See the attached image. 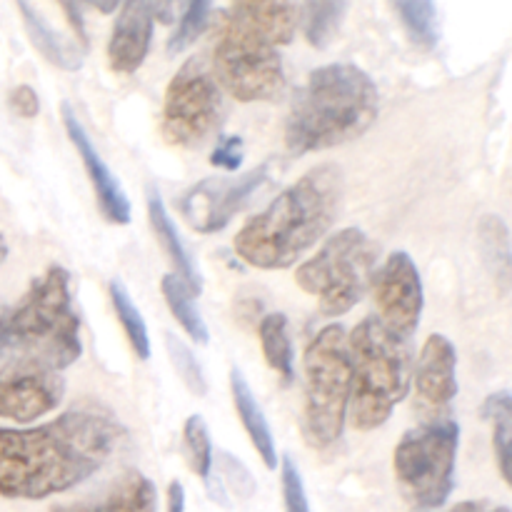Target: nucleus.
Instances as JSON below:
<instances>
[{"instance_id": "1", "label": "nucleus", "mask_w": 512, "mask_h": 512, "mask_svg": "<svg viewBox=\"0 0 512 512\" xmlns=\"http://www.w3.org/2000/svg\"><path fill=\"white\" fill-rule=\"evenodd\" d=\"M83 355L70 273L50 265L0 315V418L28 425L53 413L65 373Z\"/></svg>"}, {"instance_id": "2", "label": "nucleus", "mask_w": 512, "mask_h": 512, "mask_svg": "<svg viewBox=\"0 0 512 512\" xmlns=\"http://www.w3.org/2000/svg\"><path fill=\"white\" fill-rule=\"evenodd\" d=\"M125 440L128 430L98 405L30 428H0V495L45 500L68 493L100 473Z\"/></svg>"}, {"instance_id": "3", "label": "nucleus", "mask_w": 512, "mask_h": 512, "mask_svg": "<svg viewBox=\"0 0 512 512\" xmlns=\"http://www.w3.org/2000/svg\"><path fill=\"white\" fill-rule=\"evenodd\" d=\"M298 5L233 3L218 15L213 75L238 103L273 100L285 88L283 48L293 43Z\"/></svg>"}, {"instance_id": "4", "label": "nucleus", "mask_w": 512, "mask_h": 512, "mask_svg": "<svg viewBox=\"0 0 512 512\" xmlns=\"http://www.w3.org/2000/svg\"><path fill=\"white\" fill-rule=\"evenodd\" d=\"M338 165H315L285 188L263 213L238 230L233 240L240 260L260 270H285L298 263L333 228L343 203Z\"/></svg>"}, {"instance_id": "5", "label": "nucleus", "mask_w": 512, "mask_h": 512, "mask_svg": "<svg viewBox=\"0 0 512 512\" xmlns=\"http://www.w3.org/2000/svg\"><path fill=\"white\" fill-rule=\"evenodd\" d=\"M380 110L378 85L353 63L315 68L295 93L285 118V148L318 153L360 138Z\"/></svg>"}, {"instance_id": "6", "label": "nucleus", "mask_w": 512, "mask_h": 512, "mask_svg": "<svg viewBox=\"0 0 512 512\" xmlns=\"http://www.w3.org/2000/svg\"><path fill=\"white\" fill-rule=\"evenodd\" d=\"M350 348V420L358 430L380 428L408 398L413 383V353L375 315L348 333Z\"/></svg>"}, {"instance_id": "7", "label": "nucleus", "mask_w": 512, "mask_h": 512, "mask_svg": "<svg viewBox=\"0 0 512 512\" xmlns=\"http://www.w3.org/2000/svg\"><path fill=\"white\" fill-rule=\"evenodd\" d=\"M303 435L310 448L325 450L340 440L350 405L348 330L330 323L305 348Z\"/></svg>"}, {"instance_id": "8", "label": "nucleus", "mask_w": 512, "mask_h": 512, "mask_svg": "<svg viewBox=\"0 0 512 512\" xmlns=\"http://www.w3.org/2000/svg\"><path fill=\"white\" fill-rule=\"evenodd\" d=\"M375 258L378 250L363 230L343 228L295 270V283L318 298L325 318H340L363 300L373 280Z\"/></svg>"}, {"instance_id": "9", "label": "nucleus", "mask_w": 512, "mask_h": 512, "mask_svg": "<svg viewBox=\"0 0 512 512\" xmlns=\"http://www.w3.org/2000/svg\"><path fill=\"white\" fill-rule=\"evenodd\" d=\"M460 425L453 418H433L408 430L395 448V478L405 498L423 512H438L455 488V460Z\"/></svg>"}, {"instance_id": "10", "label": "nucleus", "mask_w": 512, "mask_h": 512, "mask_svg": "<svg viewBox=\"0 0 512 512\" xmlns=\"http://www.w3.org/2000/svg\"><path fill=\"white\" fill-rule=\"evenodd\" d=\"M225 118V93L203 60H188L165 88L163 138L178 148H198Z\"/></svg>"}, {"instance_id": "11", "label": "nucleus", "mask_w": 512, "mask_h": 512, "mask_svg": "<svg viewBox=\"0 0 512 512\" xmlns=\"http://www.w3.org/2000/svg\"><path fill=\"white\" fill-rule=\"evenodd\" d=\"M373 293L378 303L375 318L400 340H410L423 315V280L415 260L405 250H395L373 273Z\"/></svg>"}, {"instance_id": "12", "label": "nucleus", "mask_w": 512, "mask_h": 512, "mask_svg": "<svg viewBox=\"0 0 512 512\" xmlns=\"http://www.w3.org/2000/svg\"><path fill=\"white\" fill-rule=\"evenodd\" d=\"M270 180V163H260L235 180L208 178L180 198V210L198 233H220L250 200V195Z\"/></svg>"}, {"instance_id": "13", "label": "nucleus", "mask_w": 512, "mask_h": 512, "mask_svg": "<svg viewBox=\"0 0 512 512\" xmlns=\"http://www.w3.org/2000/svg\"><path fill=\"white\" fill-rule=\"evenodd\" d=\"M60 115H63V125L68 138L73 140L75 150H78L80 160H83L85 170H88V178L93 183L95 198H98L100 213L105 215V220L113 225H128L130 223V200L125 195L123 185L118 183V178L113 175V170L108 168V163L103 160V155L98 153L95 143L90 140L88 130L83 128V123L78 120L75 110L70 108V103L60 105Z\"/></svg>"}, {"instance_id": "14", "label": "nucleus", "mask_w": 512, "mask_h": 512, "mask_svg": "<svg viewBox=\"0 0 512 512\" xmlns=\"http://www.w3.org/2000/svg\"><path fill=\"white\" fill-rule=\"evenodd\" d=\"M155 33V3H133L120 5L115 18L113 33L108 40V65L115 73L130 75L148 58L150 43Z\"/></svg>"}, {"instance_id": "15", "label": "nucleus", "mask_w": 512, "mask_h": 512, "mask_svg": "<svg viewBox=\"0 0 512 512\" xmlns=\"http://www.w3.org/2000/svg\"><path fill=\"white\" fill-rule=\"evenodd\" d=\"M418 398L430 408H445L458 395V350L443 333L425 340L413 370Z\"/></svg>"}, {"instance_id": "16", "label": "nucleus", "mask_w": 512, "mask_h": 512, "mask_svg": "<svg viewBox=\"0 0 512 512\" xmlns=\"http://www.w3.org/2000/svg\"><path fill=\"white\" fill-rule=\"evenodd\" d=\"M145 203H148L150 228H153L155 238L160 240V248L165 250V255L170 258V263L175 265V278H178L180 283L190 290V293L200 295V290H203V278H200V270H198V265H195L193 255H190L188 245H185L183 238H180L178 228H175V223L170 220L168 208H165L158 188L148 185V190H145Z\"/></svg>"}, {"instance_id": "17", "label": "nucleus", "mask_w": 512, "mask_h": 512, "mask_svg": "<svg viewBox=\"0 0 512 512\" xmlns=\"http://www.w3.org/2000/svg\"><path fill=\"white\" fill-rule=\"evenodd\" d=\"M50 512H158V493L153 480L138 470H128L98 500L58 505Z\"/></svg>"}, {"instance_id": "18", "label": "nucleus", "mask_w": 512, "mask_h": 512, "mask_svg": "<svg viewBox=\"0 0 512 512\" xmlns=\"http://www.w3.org/2000/svg\"><path fill=\"white\" fill-rule=\"evenodd\" d=\"M230 390H233L235 410H238V418L240 423H243L245 433H248L250 443L258 450L265 468L275 470L278 468L280 458L278 450H275L273 430H270L268 418H265L263 408H260V403L255 400L253 390H250L248 380H245V375L240 373V370H233V373H230Z\"/></svg>"}, {"instance_id": "19", "label": "nucleus", "mask_w": 512, "mask_h": 512, "mask_svg": "<svg viewBox=\"0 0 512 512\" xmlns=\"http://www.w3.org/2000/svg\"><path fill=\"white\" fill-rule=\"evenodd\" d=\"M20 15H23V25L30 35V43L38 48V53L48 60L50 65L60 70H80L83 68V48L75 45L73 40L65 38L55 28H50L43 20V15L28 3H18Z\"/></svg>"}, {"instance_id": "20", "label": "nucleus", "mask_w": 512, "mask_h": 512, "mask_svg": "<svg viewBox=\"0 0 512 512\" xmlns=\"http://www.w3.org/2000/svg\"><path fill=\"white\" fill-rule=\"evenodd\" d=\"M260 345L268 368L283 378V383L295 380V350L288 333V318L283 313H270L260 320Z\"/></svg>"}, {"instance_id": "21", "label": "nucleus", "mask_w": 512, "mask_h": 512, "mask_svg": "<svg viewBox=\"0 0 512 512\" xmlns=\"http://www.w3.org/2000/svg\"><path fill=\"white\" fill-rule=\"evenodd\" d=\"M160 290H163L165 305H168V310L173 313V318L178 320L180 328L188 333V338L200 345L208 343V325H205L203 315H200L198 305H195V295L170 273L163 275V280H160Z\"/></svg>"}, {"instance_id": "22", "label": "nucleus", "mask_w": 512, "mask_h": 512, "mask_svg": "<svg viewBox=\"0 0 512 512\" xmlns=\"http://www.w3.org/2000/svg\"><path fill=\"white\" fill-rule=\"evenodd\" d=\"M345 13H348V3L343 0L298 5V23L303 25L305 40L318 50L328 48L330 40L338 35Z\"/></svg>"}, {"instance_id": "23", "label": "nucleus", "mask_w": 512, "mask_h": 512, "mask_svg": "<svg viewBox=\"0 0 512 512\" xmlns=\"http://www.w3.org/2000/svg\"><path fill=\"white\" fill-rule=\"evenodd\" d=\"M110 300H113V310L118 315L120 325H123L125 335H128V343L133 348V353L138 355L140 360L150 358V333L148 325H145L143 313L138 310V305L130 298L128 288H125L120 280H113L110 283Z\"/></svg>"}, {"instance_id": "24", "label": "nucleus", "mask_w": 512, "mask_h": 512, "mask_svg": "<svg viewBox=\"0 0 512 512\" xmlns=\"http://www.w3.org/2000/svg\"><path fill=\"white\" fill-rule=\"evenodd\" d=\"M395 10L415 45L425 50H433L438 45V5L425 3V0H403V3H395Z\"/></svg>"}, {"instance_id": "25", "label": "nucleus", "mask_w": 512, "mask_h": 512, "mask_svg": "<svg viewBox=\"0 0 512 512\" xmlns=\"http://www.w3.org/2000/svg\"><path fill=\"white\" fill-rule=\"evenodd\" d=\"M483 418L493 423V445L495 455H498L500 475L505 483H510V438H512V408H510V393L490 395L483 403Z\"/></svg>"}, {"instance_id": "26", "label": "nucleus", "mask_w": 512, "mask_h": 512, "mask_svg": "<svg viewBox=\"0 0 512 512\" xmlns=\"http://www.w3.org/2000/svg\"><path fill=\"white\" fill-rule=\"evenodd\" d=\"M183 450L188 468L208 483L213 475V440H210L208 425L200 415H190L183 425Z\"/></svg>"}, {"instance_id": "27", "label": "nucleus", "mask_w": 512, "mask_h": 512, "mask_svg": "<svg viewBox=\"0 0 512 512\" xmlns=\"http://www.w3.org/2000/svg\"><path fill=\"white\" fill-rule=\"evenodd\" d=\"M480 243H483L485 260L493 265V275H498L500 283H508L510 278V243L508 228L498 215H488L480 223Z\"/></svg>"}, {"instance_id": "28", "label": "nucleus", "mask_w": 512, "mask_h": 512, "mask_svg": "<svg viewBox=\"0 0 512 512\" xmlns=\"http://www.w3.org/2000/svg\"><path fill=\"white\" fill-rule=\"evenodd\" d=\"M165 348H168L170 363H173L175 373L183 380L185 388L193 395H198V398H203L208 393V380H205V370L193 355V350L173 333H165Z\"/></svg>"}, {"instance_id": "29", "label": "nucleus", "mask_w": 512, "mask_h": 512, "mask_svg": "<svg viewBox=\"0 0 512 512\" xmlns=\"http://www.w3.org/2000/svg\"><path fill=\"white\" fill-rule=\"evenodd\" d=\"M210 18H213V5L205 3V0L183 5V15L178 18V30L168 40V55H178L183 50H188L205 33V28L210 25Z\"/></svg>"}, {"instance_id": "30", "label": "nucleus", "mask_w": 512, "mask_h": 512, "mask_svg": "<svg viewBox=\"0 0 512 512\" xmlns=\"http://www.w3.org/2000/svg\"><path fill=\"white\" fill-rule=\"evenodd\" d=\"M280 470H283V508L285 512H313L310 510L308 493H305L303 475H300L298 463L290 455L280 458Z\"/></svg>"}, {"instance_id": "31", "label": "nucleus", "mask_w": 512, "mask_h": 512, "mask_svg": "<svg viewBox=\"0 0 512 512\" xmlns=\"http://www.w3.org/2000/svg\"><path fill=\"white\" fill-rule=\"evenodd\" d=\"M245 145L240 135H223L215 143L213 153H210V165L225 170V173H235L243 165Z\"/></svg>"}, {"instance_id": "32", "label": "nucleus", "mask_w": 512, "mask_h": 512, "mask_svg": "<svg viewBox=\"0 0 512 512\" xmlns=\"http://www.w3.org/2000/svg\"><path fill=\"white\" fill-rule=\"evenodd\" d=\"M8 100H10V108H13V113L20 115V118L30 120L40 113V98H38V93L30 88V85H18V88L10 90Z\"/></svg>"}, {"instance_id": "33", "label": "nucleus", "mask_w": 512, "mask_h": 512, "mask_svg": "<svg viewBox=\"0 0 512 512\" xmlns=\"http://www.w3.org/2000/svg\"><path fill=\"white\" fill-rule=\"evenodd\" d=\"M65 13V18H68L70 28H73L75 38L80 40V48H88V33H85V23H83V15H80V5H70V3H63L60 5Z\"/></svg>"}, {"instance_id": "34", "label": "nucleus", "mask_w": 512, "mask_h": 512, "mask_svg": "<svg viewBox=\"0 0 512 512\" xmlns=\"http://www.w3.org/2000/svg\"><path fill=\"white\" fill-rule=\"evenodd\" d=\"M165 512H185V488L180 480L168 485V498H165Z\"/></svg>"}, {"instance_id": "35", "label": "nucleus", "mask_w": 512, "mask_h": 512, "mask_svg": "<svg viewBox=\"0 0 512 512\" xmlns=\"http://www.w3.org/2000/svg\"><path fill=\"white\" fill-rule=\"evenodd\" d=\"M423 512V510H418ZM445 512H510L505 505H493L488 500H468V503H458Z\"/></svg>"}, {"instance_id": "36", "label": "nucleus", "mask_w": 512, "mask_h": 512, "mask_svg": "<svg viewBox=\"0 0 512 512\" xmlns=\"http://www.w3.org/2000/svg\"><path fill=\"white\" fill-rule=\"evenodd\" d=\"M5 258H8V245H5L3 233H0V265L5 263Z\"/></svg>"}]
</instances>
